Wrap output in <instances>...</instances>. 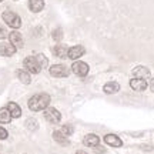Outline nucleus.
<instances>
[{
    "label": "nucleus",
    "mask_w": 154,
    "mask_h": 154,
    "mask_svg": "<svg viewBox=\"0 0 154 154\" xmlns=\"http://www.w3.org/2000/svg\"><path fill=\"white\" fill-rule=\"evenodd\" d=\"M34 57L37 59L38 64L42 66V69H43V67H46V66H47V59H46V56H43V54H37V56H34Z\"/></svg>",
    "instance_id": "412c9836"
},
{
    "label": "nucleus",
    "mask_w": 154,
    "mask_h": 154,
    "mask_svg": "<svg viewBox=\"0 0 154 154\" xmlns=\"http://www.w3.org/2000/svg\"><path fill=\"white\" fill-rule=\"evenodd\" d=\"M104 141L106 144H109V146H111V147H121V140L116 134H107L104 137Z\"/></svg>",
    "instance_id": "ddd939ff"
},
{
    "label": "nucleus",
    "mask_w": 154,
    "mask_h": 154,
    "mask_svg": "<svg viewBox=\"0 0 154 154\" xmlns=\"http://www.w3.org/2000/svg\"><path fill=\"white\" fill-rule=\"evenodd\" d=\"M53 138H54L59 144H61V146H69V138H67V136L63 134L61 131H59V130L53 133Z\"/></svg>",
    "instance_id": "dca6fc26"
},
{
    "label": "nucleus",
    "mask_w": 154,
    "mask_h": 154,
    "mask_svg": "<svg viewBox=\"0 0 154 154\" xmlns=\"http://www.w3.org/2000/svg\"><path fill=\"white\" fill-rule=\"evenodd\" d=\"M72 70H73V73H76L77 76L84 77V76H87V73H88V66H87V63H84V61H74L72 66Z\"/></svg>",
    "instance_id": "39448f33"
},
{
    "label": "nucleus",
    "mask_w": 154,
    "mask_h": 154,
    "mask_svg": "<svg viewBox=\"0 0 154 154\" xmlns=\"http://www.w3.org/2000/svg\"><path fill=\"white\" fill-rule=\"evenodd\" d=\"M5 36H6L5 30H2V29H0V38H5Z\"/></svg>",
    "instance_id": "bb28decb"
},
{
    "label": "nucleus",
    "mask_w": 154,
    "mask_h": 154,
    "mask_svg": "<svg viewBox=\"0 0 154 154\" xmlns=\"http://www.w3.org/2000/svg\"><path fill=\"white\" fill-rule=\"evenodd\" d=\"M7 109H9V111H10V114L13 119H19V117L22 116V109L19 107V104L13 103V101H10V103L7 104Z\"/></svg>",
    "instance_id": "2eb2a0df"
},
{
    "label": "nucleus",
    "mask_w": 154,
    "mask_h": 154,
    "mask_svg": "<svg viewBox=\"0 0 154 154\" xmlns=\"http://www.w3.org/2000/svg\"><path fill=\"white\" fill-rule=\"evenodd\" d=\"M9 40H10V43L13 44L16 49L23 47V37L19 32H11V33L9 34Z\"/></svg>",
    "instance_id": "9d476101"
},
{
    "label": "nucleus",
    "mask_w": 154,
    "mask_h": 154,
    "mask_svg": "<svg viewBox=\"0 0 154 154\" xmlns=\"http://www.w3.org/2000/svg\"><path fill=\"white\" fill-rule=\"evenodd\" d=\"M61 133H63V134H66V136H70V134L73 133V127L72 126H63Z\"/></svg>",
    "instance_id": "5701e85b"
},
{
    "label": "nucleus",
    "mask_w": 154,
    "mask_h": 154,
    "mask_svg": "<svg viewBox=\"0 0 154 154\" xmlns=\"http://www.w3.org/2000/svg\"><path fill=\"white\" fill-rule=\"evenodd\" d=\"M44 117H46V120L53 123V124H57L61 120V114L59 113V110H56L53 107H47L44 110Z\"/></svg>",
    "instance_id": "20e7f679"
},
{
    "label": "nucleus",
    "mask_w": 154,
    "mask_h": 154,
    "mask_svg": "<svg viewBox=\"0 0 154 154\" xmlns=\"http://www.w3.org/2000/svg\"><path fill=\"white\" fill-rule=\"evenodd\" d=\"M133 76L136 79H147L150 76V70L144 66H138L133 70Z\"/></svg>",
    "instance_id": "9b49d317"
},
{
    "label": "nucleus",
    "mask_w": 154,
    "mask_h": 154,
    "mask_svg": "<svg viewBox=\"0 0 154 154\" xmlns=\"http://www.w3.org/2000/svg\"><path fill=\"white\" fill-rule=\"evenodd\" d=\"M51 36H53V38H54L56 42H60L61 37H63V32H61V29H56V30H53Z\"/></svg>",
    "instance_id": "4be33fe9"
},
{
    "label": "nucleus",
    "mask_w": 154,
    "mask_h": 154,
    "mask_svg": "<svg viewBox=\"0 0 154 154\" xmlns=\"http://www.w3.org/2000/svg\"><path fill=\"white\" fill-rule=\"evenodd\" d=\"M26 126H27L29 128H32V130H36V128H37L36 120H33V119H30V120H27V123H26Z\"/></svg>",
    "instance_id": "b1692460"
},
{
    "label": "nucleus",
    "mask_w": 154,
    "mask_h": 154,
    "mask_svg": "<svg viewBox=\"0 0 154 154\" xmlns=\"http://www.w3.org/2000/svg\"><path fill=\"white\" fill-rule=\"evenodd\" d=\"M67 51H69V49H67L66 46H63V44H57L54 49H53V53H54V56L60 57V59L66 57V56H67Z\"/></svg>",
    "instance_id": "6ab92c4d"
},
{
    "label": "nucleus",
    "mask_w": 154,
    "mask_h": 154,
    "mask_svg": "<svg viewBox=\"0 0 154 154\" xmlns=\"http://www.w3.org/2000/svg\"><path fill=\"white\" fill-rule=\"evenodd\" d=\"M16 53V47L9 42V43H0V54L2 56H7L10 57Z\"/></svg>",
    "instance_id": "1a4fd4ad"
},
{
    "label": "nucleus",
    "mask_w": 154,
    "mask_h": 154,
    "mask_svg": "<svg viewBox=\"0 0 154 154\" xmlns=\"http://www.w3.org/2000/svg\"><path fill=\"white\" fill-rule=\"evenodd\" d=\"M84 47L83 46H74V47H70L69 51H67V57H70L72 60H77L80 59L83 54H84Z\"/></svg>",
    "instance_id": "6e6552de"
},
{
    "label": "nucleus",
    "mask_w": 154,
    "mask_h": 154,
    "mask_svg": "<svg viewBox=\"0 0 154 154\" xmlns=\"http://www.w3.org/2000/svg\"><path fill=\"white\" fill-rule=\"evenodd\" d=\"M0 2H3V0H0Z\"/></svg>",
    "instance_id": "c85d7f7f"
},
{
    "label": "nucleus",
    "mask_w": 154,
    "mask_h": 154,
    "mask_svg": "<svg viewBox=\"0 0 154 154\" xmlns=\"http://www.w3.org/2000/svg\"><path fill=\"white\" fill-rule=\"evenodd\" d=\"M119 90H120V84L116 82H110L104 86V91L107 94H114V93H117Z\"/></svg>",
    "instance_id": "a211bd4d"
},
{
    "label": "nucleus",
    "mask_w": 154,
    "mask_h": 154,
    "mask_svg": "<svg viewBox=\"0 0 154 154\" xmlns=\"http://www.w3.org/2000/svg\"><path fill=\"white\" fill-rule=\"evenodd\" d=\"M3 20L7 26H10L11 29H19L22 26V20H20V17L17 16L14 11H10V10H6L3 13Z\"/></svg>",
    "instance_id": "f03ea898"
},
{
    "label": "nucleus",
    "mask_w": 154,
    "mask_h": 154,
    "mask_svg": "<svg viewBox=\"0 0 154 154\" xmlns=\"http://www.w3.org/2000/svg\"><path fill=\"white\" fill-rule=\"evenodd\" d=\"M76 154H87V153H86V151H82V150H80V151H77Z\"/></svg>",
    "instance_id": "cd10ccee"
},
{
    "label": "nucleus",
    "mask_w": 154,
    "mask_h": 154,
    "mask_svg": "<svg viewBox=\"0 0 154 154\" xmlns=\"http://www.w3.org/2000/svg\"><path fill=\"white\" fill-rule=\"evenodd\" d=\"M130 87L134 90V91H143L147 88V82L146 79H131L130 80Z\"/></svg>",
    "instance_id": "0eeeda50"
},
{
    "label": "nucleus",
    "mask_w": 154,
    "mask_h": 154,
    "mask_svg": "<svg viewBox=\"0 0 154 154\" xmlns=\"http://www.w3.org/2000/svg\"><path fill=\"white\" fill-rule=\"evenodd\" d=\"M23 64H24V69L29 73H32V74H36V73H38L42 70V66L38 64L36 57H26L24 61H23Z\"/></svg>",
    "instance_id": "7ed1b4c3"
},
{
    "label": "nucleus",
    "mask_w": 154,
    "mask_h": 154,
    "mask_svg": "<svg viewBox=\"0 0 154 154\" xmlns=\"http://www.w3.org/2000/svg\"><path fill=\"white\" fill-rule=\"evenodd\" d=\"M150 88H151V91H154V79H151V82H150Z\"/></svg>",
    "instance_id": "a878e982"
},
{
    "label": "nucleus",
    "mask_w": 154,
    "mask_h": 154,
    "mask_svg": "<svg viewBox=\"0 0 154 154\" xmlns=\"http://www.w3.org/2000/svg\"><path fill=\"white\" fill-rule=\"evenodd\" d=\"M7 130L6 128H3V127H0V140H5V138H7Z\"/></svg>",
    "instance_id": "393cba45"
},
{
    "label": "nucleus",
    "mask_w": 154,
    "mask_h": 154,
    "mask_svg": "<svg viewBox=\"0 0 154 154\" xmlns=\"http://www.w3.org/2000/svg\"><path fill=\"white\" fill-rule=\"evenodd\" d=\"M44 7V2L43 0H29V9L33 11V13H38L42 11Z\"/></svg>",
    "instance_id": "4468645a"
},
{
    "label": "nucleus",
    "mask_w": 154,
    "mask_h": 154,
    "mask_svg": "<svg viewBox=\"0 0 154 154\" xmlns=\"http://www.w3.org/2000/svg\"><path fill=\"white\" fill-rule=\"evenodd\" d=\"M17 77H19V80L24 84H29V83L32 82V77H30V73L27 70H17Z\"/></svg>",
    "instance_id": "aec40b11"
},
{
    "label": "nucleus",
    "mask_w": 154,
    "mask_h": 154,
    "mask_svg": "<svg viewBox=\"0 0 154 154\" xmlns=\"http://www.w3.org/2000/svg\"><path fill=\"white\" fill-rule=\"evenodd\" d=\"M83 143H84V146H87V147H96V146L100 144V138L96 134H87L84 137V140H83Z\"/></svg>",
    "instance_id": "f8f14e48"
},
{
    "label": "nucleus",
    "mask_w": 154,
    "mask_h": 154,
    "mask_svg": "<svg viewBox=\"0 0 154 154\" xmlns=\"http://www.w3.org/2000/svg\"><path fill=\"white\" fill-rule=\"evenodd\" d=\"M50 74L53 77H67L69 76V70L63 64H54V66L50 67Z\"/></svg>",
    "instance_id": "423d86ee"
},
{
    "label": "nucleus",
    "mask_w": 154,
    "mask_h": 154,
    "mask_svg": "<svg viewBox=\"0 0 154 154\" xmlns=\"http://www.w3.org/2000/svg\"><path fill=\"white\" fill-rule=\"evenodd\" d=\"M49 103H50L49 94H46V93L34 94L33 97L29 100V109L33 111H42L49 107Z\"/></svg>",
    "instance_id": "f257e3e1"
},
{
    "label": "nucleus",
    "mask_w": 154,
    "mask_h": 154,
    "mask_svg": "<svg viewBox=\"0 0 154 154\" xmlns=\"http://www.w3.org/2000/svg\"><path fill=\"white\" fill-rule=\"evenodd\" d=\"M13 119L10 114V111L9 109L6 107V109H0V123L2 124H7V123H10V120Z\"/></svg>",
    "instance_id": "f3484780"
}]
</instances>
